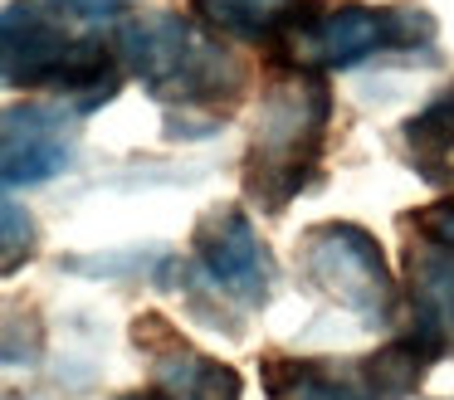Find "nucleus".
Here are the masks:
<instances>
[{
    "mask_svg": "<svg viewBox=\"0 0 454 400\" xmlns=\"http://www.w3.org/2000/svg\"><path fill=\"white\" fill-rule=\"evenodd\" d=\"M118 68H128L152 98L171 107H230L245 98V64L220 39L200 35L191 20L157 10V15H137L118 29Z\"/></svg>",
    "mask_w": 454,
    "mask_h": 400,
    "instance_id": "f257e3e1",
    "label": "nucleus"
},
{
    "mask_svg": "<svg viewBox=\"0 0 454 400\" xmlns=\"http://www.w3.org/2000/svg\"><path fill=\"white\" fill-rule=\"evenodd\" d=\"M327 117H333V93L323 74H294L269 88L254 146L245 156V195L259 200V210L278 215L313 181L327 142Z\"/></svg>",
    "mask_w": 454,
    "mask_h": 400,
    "instance_id": "7ed1b4c3",
    "label": "nucleus"
},
{
    "mask_svg": "<svg viewBox=\"0 0 454 400\" xmlns=\"http://www.w3.org/2000/svg\"><path fill=\"white\" fill-rule=\"evenodd\" d=\"M30 254H35V220H30V210L0 195V273L15 269V263H25Z\"/></svg>",
    "mask_w": 454,
    "mask_h": 400,
    "instance_id": "4468645a",
    "label": "nucleus"
},
{
    "mask_svg": "<svg viewBox=\"0 0 454 400\" xmlns=\"http://www.w3.org/2000/svg\"><path fill=\"white\" fill-rule=\"evenodd\" d=\"M196 20L235 44H278L303 0H191Z\"/></svg>",
    "mask_w": 454,
    "mask_h": 400,
    "instance_id": "9d476101",
    "label": "nucleus"
},
{
    "mask_svg": "<svg viewBox=\"0 0 454 400\" xmlns=\"http://www.w3.org/2000/svg\"><path fill=\"white\" fill-rule=\"evenodd\" d=\"M44 5L59 20H113L128 5H137V0H44Z\"/></svg>",
    "mask_w": 454,
    "mask_h": 400,
    "instance_id": "dca6fc26",
    "label": "nucleus"
},
{
    "mask_svg": "<svg viewBox=\"0 0 454 400\" xmlns=\"http://www.w3.org/2000/svg\"><path fill=\"white\" fill-rule=\"evenodd\" d=\"M440 361V351L430 347L425 337H395L391 347H381L376 357L362 361V380L372 400H405L415 396V386L425 380V371Z\"/></svg>",
    "mask_w": 454,
    "mask_h": 400,
    "instance_id": "f8f14e48",
    "label": "nucleus"
},
{
    "mask_svg": "<svg viewBox=\"0 0 454 400\" xmlns=\"http://www.w3.org/2000/svg\"><path fill=\"white\" fill-rule=\"evenodd\" d=\"M411 224H415V234H420L425 244L454 254V200H440V205H430V210L411 215Z\"/></svg>",
    "mask_w": 454,
    "mask_h": 400,
    "instance_id": "2eb2a0df",
    "label": "nucleus"
},
{
    "mask_svg": "<svg viewBox=\"0 0 454 400\" xmlns=\"http://www.w3.org/2000/svg\"><path fill=\"white\" fill-rule=\"evenodd\" d=\"M79 113L59 103L0 107V185H40L69 171L79 146Z\"/></svg>",
    "mask_w": 454,
    "mask_h": 400,
    "instance_id": "423d86ee",
    "label": "nucleus"
},
{
    "mask_svg": "<svg viewBox=\"0 0 454 400\" xmlns=\"http://www.w3.org/2000/svg\"><path fill=\"white\" fill-rule=\"evenodd\" d=\"M303 273L327 302L356 312L372 327L376 322H391L395 298H401L381 244L362 224H347V220L313 224L303 234Z\"/></svg>",
    "mask_w": 454,
    "mask_h": 400,
    "instance_id": "39448f33",
    "label": "nucleus"
},
{
    "mask_svg": "<svg viewBox=\"0 0 454 400\" xmlns=\"http://www.w3.org/2000/svg\"><path fill=\"white\" fill-rule=\"evenodd\" d=\"M264 390L269 400H372L366 390L323 371L317 361H288V357L264 361Z\"/></svg>",
    "mask_w": 454,
    "mask_h": 400,
    "instance_id": "ddd939ff",
    "label": "nucleus"
},
{
    "mask_svg": "<svg viewBox=\"0 0 454 400\" xmlns=\"http://www.w3.org/2000/svg\"><path fill=\"white\" fill-rule=\"evenodd\" d=\"M405 278H411V312H415V337H425L434 351L454 347V254L434 244H411L405 254Z\"/></svg>",
    "mask_w": 454,
    "mask_h": 400,
    "instance_id": "6e6552de",
    "label": "nucleus"
},
{
    "mask_svg": "<svg viewBox=\"0 0 454 400\" xmlns=\"http://www.w3.org/2000/svg\"><path fill=\"white\" fill-rule=\"evenodd\" d=\"M118 400H167V390H128V396H118Z\"/></svg>",
    "mask_w": 454,
    "mask_h": 400,
    "instance_id": "f3484780",
    "label": "nucleus"
},
{
    "mask_svg": "<svg viewBox=\"0 0 454 400\" xmlns=\"http://www.w3.org/2000/svg\"><path fill=\"white\" fill-rule=\"evenodd\" d=\"M401 142H405V156H411L415 176L425 185L454 191V88H444L415 117H405Z\"/></svg>",
    "mask_w": 454,
    "mask_h": 400,
    "instance_id": "1a4fd4ad",
    "label": "nucleus"
},
{
    "mask_svg": "<svg viewBox=\"0 0 454 400\" xmlns=\"http://www.w3.org/2000/svg\"><path fill=\"white\" fill-rule=\"evenodd\" d=\"M434 39V20L425 5H362V0H342V5H317L298 10V20L284 29L278 49L298 74H333V68H356L376 54H395V49H420Z\"/></svg>",
    "mask_w": 454,
    "mask_h": 400,
    "instance_id": "20e7f679",
    "label": "nucleus"
},
{
    "mask_svg": "<svg viewBox=\"0 0 454 400\" xmlns=\"http://www.w3.org/2000/svg\"><path fill=\"white\" fill-rule=\"evenodd\" d=\"M157 366H161L167 396H176V400H239V390H245V380H239L235 366L196 357V351H186V341H176V337H167V357H161Z\"/></svg>",
    "mask_w": 454,
    "mask_h": 400,
    "instance_id": "9b49d317",
    "label": "nucleus"
},
{
    "mask_svg": "<svg viewBox=\"0 0 454 400\" xmlns=\"http://www.w3.org/2000/svg\"><path fill=\"white\" fill-rule=\"evenodd\" d=\"M196 259L206 278L245 308H259L274 293V259H269L259 230L249 224V215L235 205H220L196 224Z\"/></svg>",
    "mask_w": 454,
    "mask_h": 400,
    "instance_id": "0eeeda50",
    "label": "nucleus"
},
{
    "mask_svg": "<svg viewBox=\"0 0 454 400\" xmlns=\"http://www.w3.org/2000/svg\"><path fill=\"white\" fill-rule=\"evenodd\" d=\"M118 54L103 39H74L35 0L0 10V88H54L74 113H93L118 93Z\"/></svg>",
    "mask_w": 454,
    "mask_h": 400,
    "instance_id": "f03ea898",
    "label": "nucleus"
}]
</instances>
